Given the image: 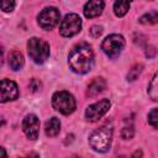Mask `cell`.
I'll use <instances>...</instances> for the list:
<instances>
[{
  "instance_id": "1",
  "label": "cell",
  "mask_w": 158,
  "mask_h": 158,
  "mask_svg": "<svg viewBox=\"0 0 158 158\" xmlns=\"http://www.w3.org/2000/svg\"><path fill=\"white\" fill-rule=\"evenodd\" d=\"M70 68L79 74L88 73L94 63V53L88 43H79L74 46L68 56Z\"/></svg>"
},
{
  "instance_id": "2",
  "label": "cell",
  "mask_w": 158,
  "mask_h": 158,
  "mask_svg": "<svg viewBox=\"0 0 158 158\" xmlns=\"http://www.w3.org/2000/svg\"><path fill=\"white\" fill-rule=\"evenodd\" d=\"M112 138V128L107 125H104L95 130L89 137V144L96 152H107L111 146Z\"/></svg>"
},
{
  "instance_id": "3",
  "label": "cell",
  "mask_w": 158,
  "mask_h": 158,
  "mask_svg": "<svg viewBox=\"0 0 158 158\" xmlns=\"http://www.w3.org/2000/svg\"><path fill=\"white\" fill-rule=\"evenodd\" d=\"M27 52L35 63H43L49 56V44L37 37H32L27 42Z\"/></svg>"
},
{
  "instance_id": "4",
  "label": "cell",
  "mask_w": 158,
  "mask_h": 158,
  "mask_svg": "<svg viewBox=\"0 0 158 158\" xmlns=\"http://www.w3.org/2000/svg\"><path fill=\"white\" fill-rule=\"evenodd\" d=\"M52 105L57 111H59L63 115L72 114L77 106L74 96L65 90L54 93V95L52 96Z\"/></svg>"
},
{
  "instance_id": "5",
  "label": "cell",
  "mask_w": 158,
  "mask_h": 158,
  "mask_svg": "<svg viewBox=\"0 0 158 158\" xmlns=\"http://www.w3.org/2000/svg\"><path fill=\"white\" fill-rule=\"evenodd\" d=\"M123 46H125L123 37L121 35L114 33V35L107 36L104 40V42L101 44V48H102V51L105 52L106 56H109L110 58H115L121 53V51L123 49Z\"/></svg>"
},
{
  "instance_id": "6",
  "label": "cell",
  "mask_w": 158,
  "mask_h": 158,
  "mask_svg": "<svg viewBox=\"0 0 158 158\" xmlns=\"http://www.w3.org/2000/svg\"><path fill=\"white\" fill-rule=\"evenodd\" d=\"M81 28V19L77 14H68L60 22L59 33L64 37H72L77 35Z\"/></svg>"
},
{
  "instance_id": "7",
  "label": "cell",
  "mask_w": 158,
  "mask_h": 158,
  "mask_svg": "<svg viewBox=\"0 0 158 158\" xmlns=\"http://www.w3.org/2000/svg\"><path fill=\"white\" fill-rule=\"evenodd\" d=\"M37 19H38V25L43 30H52L59 22L60 14L56 7H46L38 14Z\"/></svg>"
},
{
  "instance_id": "8",
  "label": "cell",
  "mask_w": 158,
  "mask_h": 158,
  "mask_svg": "<svg viewBox=\"0 0 158 158\" xmlns=\"http://www.w3.org/2000/svg\"><path fill=\"white\" fill-rule=\"evenodd\" d=\"M110 109V101L107 99H102L93 105H90L85 111V117L90 122H95L100 120Z\"/></svg>"
},
{
  "instance_id": "9",
  "label": "cell",
  "mask_w": 158,
  "mask_h": 158,
  "mask_svg": "<svg viewBox=\"0 0 158 158\" xmlns=\"http://www.w3.org/2000/svg\"><path fill=\"white\" fill-rule=\"evenodd\" d=\"M19 88L15 81L10 79L0 80V102H7L17 99Z\"/></svg>"
},
{
  "instance_id": "10",
  "label": "cell",
  "mask_w": 158,
  "mask_h": 158,
  "mask_svg": "<svg viewBox=\"0 0 158 158\" xmlns=\"http://www.w3.org/2000/svg\"><path fill=\"white\" fill-rule=\"evenodd\" d=\"M22 130L30 139H37L40 133V120L37 118V116L32 114L27 115L22 121Z\"/></svg>"
},
{
  "instance_id": "11",
  "label": "cell",
  "mask_w": 158,
  "mask_h": 158,
  "mask_svg": "<svg viewBox=\"0 0 158 158\" xmlns=\"http://www.w3.org/2000/svg\"><path fill=\"white\" fill-rule=\"evenodd\" d=\"M104 1L102 0H89L84 6V15L88 19H93L99 16L104 10Z\"/></svg>"
},
{
  "instance_id": "12",
  "label": "cell",
  "mask_w": 158,
  "mask_h": 158,
  "mask_svg": "<svg viewBox=\"0 0 158 158\" xmlns=\"http://www.w3.org/2000/svg\"><path fill=\"white\" fill-rule=\"evenodd\" d=\"M106 88V83L102 78H94L91 80V83L88 86L86 90V95L88 96H96L98 94H100L101 91H104V89Z\"/></svg>"
},
{
  "instance_id": "13",
  "label": "cell",
  "mask_w": 158,
  "mask_h": 158,
  "mask_svg": "<svg viewBox=\"0 0 158 158\" xmlns=\"http://www.w3.org/2000/svg\"><path fill=\"white\" fill-rule=\"evenodd\" d=\"M9 65L14 70L21 69L22 65H23V56L17 51L10 52V54H9Z\"/></svg>"
},
{
  "instance_id": "14",
  "label": "cell",
  "mask_w": 158,
  "mask_h": 158,
  "mask_svg": "<svg viewBox=\"0 0 158 158\" xmlns=\"http://www.w3.org/2000/svg\"><path fill=\"white\" fill-rule=\"evenodd\" d=\"M60 130V122L57 117H52L46 122V133L49 137L57 136Z\"/></svg>"
},
{
  "instance_id": "15",
  "label": "cell",
  "mask_w": 158,
  "mask_h": 158,
  "mask_svg": "<svg viewBox=\"0 0 158 158\" xmlns=\"http://www.w3.org/2000/svg\"><path fill=\"white\" fill-rule=\"evenodd\" d=\"M131 2H132V0H116L115 5H114L115 15L118 16V17H122L123 15H126L128 9H130Z\"/></svg>"
},
{
  "instance_id": "16",
  "label": "cell",
  "mask_w": 158,
  "mask_h": 158,
  "mask_svg": "<svg viewBox=\"0 0 158 158\" xmlns=\"http://www.w3.org/2000/svg\"><path fill=\"white\" fill-rule=\"evenodd\" d=\"M148 94L151 96V99L153 101H157L158 100V84H157V74L153 75L151 83H149V86H148Z\"/></svg>"
},
{
  "instance_id": "17",
  "label": "cell",
  "mask_w": 158,
  "mask_h": 158,
  "mask_svg": "<svg viewBox=\"0 0 158 158\" xmlns=\"http://www.w3.org/2000/svg\"><path fill=\"white\" fill-rule=\"evenodd\" d=\"M157 20H158V14H157L156 10H153V11H149L148 14L143 15L139 19V22L144 23V25H153V23L157 22Z\"/></svg>"
},
{
  "instance_id": "18",
  "label": "cell",
  "mask_w": 158,
  "mask_h": 158,
  "mask_svg": "<svg viewBox=\"0 0 158 158\" xmlns=\"http://www.w3.org/2000/svg\"><path fill=\"white\" fill-rule=\"evenodd\" d=\"M142 68H143L142 64H136V65H133V67L131 68V70L128 72V74H127V79H128L130 81L136 80V79L138 78V75L141 74Z\"/></svg>"
},
{
  "instance_id": "19",
  "label": "cell",
  "mask_w": 158,
  "mask_h": 158,
  "mask_svg": "<svg viewBox=\"0 0 158 158\" xmlns=\"http://www.w3.org/2000/svg\"><path fill=\"white\" fill-rule=\"evenodd\" d=\"M15 7V0H0V9L5 12L12 11Z\"/></svg>"
},
{
  "instance_id": "20",
  "label": "cell",
  "mask_w": 158,
  "mask_h": 158,
  "mask_svg": "<svg viewBox=\"0 0 158 158\" xmlns=\"http://www.w3.org/2000/svg\"><path fill=\"white\" fill-rule=\"evenodd\" d=\"M148 122L152 125L153 128H157V122H158V109L157 107H154L148 114Z\"/></svg>"
},
{
  "instance_id": "21",
  "label": "cell",
  "mask_w": 158,
  "mask_h": 158,
  "mask_svg": "<svg viewBox=\"0 0 158 158\" xmlns=\"http://www.w3.org/2000/svg\"><path fill=\"white\" fill-rule=\"evenodd\" d=\"M133 133H135L133 127H132V126H130V127H125V128L122 130L121 136H122V138H125V139H130V138H132V137H133Z\"/></svg>"
},
{
  "instance_id": "22",
  "label": "cell",
  "mask_w": 158,
  "mask_h": 158,
  "mask_svg": "<svg viewBox=\"0 0 158 158\" xmlns=\"http://www.w3.org/2000/svg\"><path fill=\"white\" fill-rule=\"evenodd\" d=\"M90 33H91L93 37L98 38V37L102 33V27H100V26H93L91 30H90Z\"/></svg>"
},
{
  "instance_id": "23",
  "label": "cell",
  "mask_w": 158,
  "mask_h": 158,
  "mask_svg": "<svg viewBox=\"0 0 158 158\" xmlns=\"http://www.w3.org/2000/svg\"><path fill=\"white\" fill-rule=\"evenodd\" d=\"M40 86H41V83H40L38 80H36V79H32V80H31V83H30V88L32 89V91L38 90Z\"/></svg>"
},
{
  "instance_id": "24",
  "label": "cell",
  "mask_w": 158,
  "mask_h": 158,
  "mask_svg": "<svg viewBox=\"0 0 158 158\" xmlns=\"http://www.w3.org/2000/svg\"><path fill=\"white\" fill-rule=\"evenodd\" d=\"M2 62H4V52H2V48L0 46V65L2 64Z\"/></svg>"
},
{
  "instance_id": "25",
  "label": "cell",
  "mask_w": 158,
  "mask_h": 158,
  "mask_svg": "<svg viewBox=\"0 0 158 158\" xmlns=\"http://www.w3.org/2000/svg\"><path fill=\"white\" fill-rule=\"evenodd\" d=\"M0 156H2V157H5V156H6V152H5V151H4V148H1V147H0Z\"/></svg>"
},
{
  "instance_id": "26",
  "label": "cell",
  "mask_w": 158,
  "mask_h": 158,
  "mask_svg": "<svg viewBox=\"0 0 158 158\" xmlns=\"http://www.w3.org/2000/svg\"><path fill=\"white\" fill-rule=\"evenodd\" d=\"M141 154H142V153H141V152H136V153H135V154H133V156H141Z\"/></svg>"
}]
</instances>
